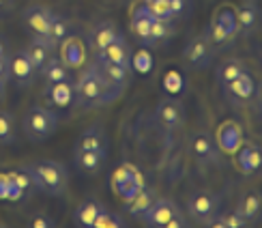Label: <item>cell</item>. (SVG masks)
Instances as JSON below:
<instances>
[{"instance_id": "6da1fadb", "label": "cell", "mask_w": 262, "mask_h": 228, "mask_svg": "<svg viewBox=\"0 0 262 228\" xmlns=\"http://www.w3.org/2000/svg\"><path fill=\"white\" fill-rule=\"evenodd\" d=\"M24 168L32 179V185H37L50 196H62L67 190V170L58 161H35V164H28Z\"/></svg>"}, {"instance_id": "7a4b0ae2", "label": "cell", "mask_w": 262, "mask_h": 228, "mask_svg": "<svg viewBox=\"0 0 262 228\" xmlns=\"http://www.w3.org/2000/svg\"><path fill=\"white\" fill-rule=\"evenodd\" d=\"M73 95L78 97V103L86 106V108L110 103V95H107V91H105V84L99 78V73L95 71L93 65L80 73L78 82H75V86H73Z\"/></svg>"}, {"instance_id": "3957f363", "label": "cell", "mask_w": 262, "mask_h": 228, "mask_svg": "<svg viewBox=\"0 0 262 228\" xmlns=\"http://www.w3.org/2000/svg\"><path fill=\"white\" fill-rule=\"evenodd\" d=\"M93 67L99 73V78L103 80L105 91L110 95V101H114L116 97H121V93L131 82V67H125V65H116V63H110L101 56H95Z\"/></svg>"}, {"instance_id": "277c9868", "label": "cell", "mask_w": 262, "mask_h": 228, "mask_svg": "<svg viewBox=\"0 0 262 228\" xmlns=\"http://www.w3.org/2000/svg\"><path fill=\"white\" fill-rule=\"evenodd\" d=\"M56 125H58L56 114L43 106L28 108V112L24 114V121H21L24 134L28 136V140H32V142H41V140L50 138L54 132H56Z\"/></svg>"}, {"instance_id": "5b68a950", "label": "cell", "mask_w": 262, "mask_h": 228, "mask_svg": "<svg viewBox=\"0 0 262 228\" xmlns=\"http://www.w3.org/2000/svg\"><path fill=\"white\" fill-rule=\"evenodd\" d=\"M187 211L198 224H209L213 215L220 213V196L213 192H195L187 200Z\"/></svg>"}, {"instance_id": "8992f818", "label": "cell", "mask_w": 262, "mask_h": 228, "mask_svg": "<svg viewBox=\"0 0 262 228\" xmlns=\"http://www.w3.org/2000/svg\"><path fill=\"white\" fill-rule=\"evenodd\" d=\"M236 30H238V26H236V13H234V9L232 7H222L220 11H217L215 22H213V26H211L209 41L222 43L226 39L234 37Z\"/></svg>"}, {"instance_id": "52a82bcc", "label": "cell", "mask_w": 262, "mask_h": 228, "mask_svg": "<svg viewBox=\"0 0 262 228\" xmlns=\"http://www.w3.org/2000/svg\"><path fill=\"white\" fill-rule=\"evenodd\" d=\"M177 211H179L177 202H172L168 198H157L144 213H142V222H144L146 226H150V228H161V226L168 224V220Z\"/></svg>"}, {"instance_id": "ba28073f", "label": "cell", "mask_w": 262, "mask_h": 228, "mask_svg": "<svg viewBox=\"0 0 262 228\" xmlns=\"http://www.w3.org/2000/svg\"><path fill=\"white\" fill-rule=\"evenodd\" d=\"M50 24H52V11L46 7H28L24 11V26L32 32V37H43L48 39L50 35Z\"/></svg>"}, {"instance_id": "9c48e42d", "label": "cell", "mask_w": 262, "mask_h": 228, "mask_svg": "<svg viewBox=\"0 0 262 228\" xmlns=\"http://www.w3.org/2000/svg\"><path fill=\"white\" fill-rule=\"evenodd\" d=\"M9 69H11V80H15L19 86H30L35 82V75L39 73L24 50L9 56Z\"/></svg>"}, {"instance_id": "30bf717a", "label": "cell", "mask_w": 262, "mask_h": 228, "mask_svg": "<svg viewBox=\"0 0 262 228\" xmlns=\"http://www.w3.org/2000/svg\"><path fill=\"white\" fill-rule=\"evenodd\" d=\"M157 121L166 127V129H179L185 121V110H183V103L172 99V97H168V99H161L159 106H157Z\"/></svg>"}, {"instance_id": "8fae6325", "label": "cell", "mask_w": 262, "mask_h": 228, "mask_svg": "<svg viewBox=\"0 0 262 228\" xmlns=\"http://www.w3.org/2000/svg\"><path fill=\"white\" fill-rule=\"evenodd\" d=\"M185 60H187V65H191V67L200 69L204 67L206 63H209L211 58V41H209V35H198L193 37L187 48H185Z\"/></svg>"}, {"instance_id": "7c38bea8", "label": "cell", "mask_w": 262, "mask_h": 228, "mask_svg": "<svg viewBox=\"0 0 262 228\" xmlns=\"http://www.w3.org/2000/svg\"><path fill=\"white\" fill-rule=\"evenodd\" d=\"M97 56H101L110 63H116V65H125V67H131V60H134V54H131V48L129 43L118 35L112 43H107L103 50L97 52Z\"/></svg>"}, {"instance_id": "4fadbf2b", "label": "cell", "mask_w": 262, "mask_h": 228, "mask_svg": "<svg viewBox=\"0 0 262 228\" xmlns=\"http://www.w3.org/2000/svg\"><path fill=\"white\" fill-rule=\"evenodd\" d=\"M60 60L67 65L69 69L75 67H82L84 60H86V50H84V43L78 37H69L60 43Z\"/></svg>"}, {"instance_id": "5bb4252c", "label": "cell", "mask_w": 262, "mask_h": 228, "mask_svg": "<svg viewBox=\"0 0 262 228\" xmlns=\"http://www.w3.org/2000/svg\"><path fill=\"white\" fill-rule=\"evenodd\" d=\"M75 149H82V151H103V153H107V138H105L103 127L93 125V127L86 129V132H82V136L78 138V142H75Z\"/></svg>"}, {"instance_id": "9a60e30c", "label": "cell", "mask_w": 262, "mask_h": 228, "mask_svg": "<svg viewBox=\"0 0 262 228\" xmlns=\"http://www.w3.org/2000/svg\"><path fill=\"white\" fill-rule=\"evenodd\" d=\"M224 89H226V95L230 97V99L245 101V99H249V97L254 95V80H252V75H249L247 71H243L241 75H236L232 82H228Z\"/></svg>"}, {"instance_id": "2e32d148", "label": "cell", "mask_w": 262, "mask_h": 228, "mask_svg": "<svg viewBox=\"0 0 262 228\" xmlns=\"http://www.w3.org/2000/svg\"><path fill=\"white\" fill-rule=\"evenodd\" d=\"M121 32H118V28L112 24V22H101V24H97L93 30H91V37H89V43H91V48L95 52H99L103 50L107 43H112Z\"/></svg>"}, {"instance_id": "e0dca14e", "label": "cell", "mask_w": 262, "mask_h": 228, "mask_svg": "<svg viewBox=\"0 0 262 228\" xmlns=\"http://www.w3.org/2000/svg\"><path fill=\"white\" fill-rule=\"evenodd\" d=\"M24 52H26V56L30 58V63L35 65V69L39 71L43 65L48 63V58L52 56V43L48 39H43V37H35L24 48Z\"/></svg>"}, {"instance_id": "ac0fdd59", "label": "cell", "mask_w": 262, "mask_h": 228, "mask_svg": "<svg viewBox=\"0 0 262 228\" xmlns=\"http://www.w3.org/2000/svg\"><path fill=\"white\" fill-rule=\"evenodd\" d=\"M152 19H155V17L148 13V9H146L144 5H138V7L134 9V13H131V30H134V35H136L142 43L148 41Z\"/></svg>"}, {"instance_id": "d6986e66", "label": "cell", "mask_w": 262, "mask_h": 228, "mask_svg": "<svg viewBox=\"0 0 262 228\" xmlns=\"http://www.w3.org/2000/svg\"><path fill=\"white\" fill-rule=\"evenodd\" d=\"M236 26L241 32H245V35H249L256 26H258V19H260V11L256 7V3H252V0H247V3H243L241 7H238L236 11Z\"/></svg>"}, {"instance_id": "ffe728a7", "label": "cell", "mask_w": 262, "mask_h": 228, "mask_svg": "<svg viewBox=\"0 0 262 228\" xmlns=\"http://www.w3.org/2000/svg\"><path fill=\"white\" fill-rule=\"evenodd\" d=\"M39 73L43 75V80H46L48 84H56V82H62V80H71L69 78V67L60 60V56H50L48 63L39 69Z\"/></svg>"}, {"instance_id": "44dd1931", "label": "cell", "mask_w": 262, "mask_h": 228, "mask_svg": "<svg viewBox=\"0 0 262 228\" xmlns=\"http://www.w3.org/2000/svg\"><path fill=\"white\" fill-rule=\"evenodd\" d=\"M191 153L206 161V159H215L217 157V149H215V140L211 138V134L206 132H200L191 138Z\"/></svg>"}, {"instance_id": "7402d4cb", "label": "cell", "mask_w": 262, "mask_h": 228, "mask_svg": "<svg viewBox=\"0 0 262 228\" xmlns=\"http://www.w3.org/2000/svg\"><path fill=\"white\" fill-rule=\"evenodd\" d=\"M105 161L103 151H82L75 149V166L84 172H97Z\"/></svg>"}, {"instance_id": "603a6c76", "label": "cell", "mask_w": 262, "mask_h": 228, "mask_svg": "<svg viewBox=\"0 0 262 228\" xmlns=\"http://www.w3.org/2000/svg\"><path fill=\"white\" fill-rule=\"evenodd\" d=\"M101 209H103L101 202H97V200H93V198L84 200L80 207L75 209V222H78L80 226H84V228H91L93 222H95V218L99 215Z\"/></svg>"}, {"instance_id": "cb8c5ba5", "label": "cell", "mask_w": 262, "mask_h": 228, "mask_svg": "<svg viewBox=\"0 0 262 228\" xmlns=\"http://www.w3.org/2000/svg\"><path fill=\"white\" fill-rule=\"evenodd\" d=\"M245 69V63L238 60V58H228L220 65V69H217V82H220L222 86H226L228 82H232L236 75H241Z\"/></svg>"}, {"instance_id": "d4e9b609", "label": "cell", "mask_w": 262, "mask_h": 228, "mask_svg": "<svg viewBox=\"0 0 262 228\" xmlns=\"http://www.w3.org/2000/svg\"><path fill=\"white\" fill-rule=\"evenodd\" d=\"M48 95L54 106H67L73 99V84L71 80H62L56 84H48Z\"/></svg>"}, {"instance_id": "484cf974", "label": "cell", "mask_w": 262, "mask_h": 228, "mask_svg": "<svg viewBox=\"0 0 262 228\" xmlns=\"http://www.w3.org/2000/svg\"><path fill=\"white\" fill-rule=\"evenodd\" d=\"M155 200H157L155 192L148 190V188H142L136 196L129 200V213L134 215V218H142V213H144Z\"/></svg>"}, {"instance_id": "4316f807", "label": "cell", "mask_w": 262, "mask_h": 228, "mask_svg": "<svg viewBox=\"0 0 262 228\" xmlns=\"http://www.w3.org/2000/svg\"><path fill=\"white\" fill-rule=\"evenodd\" d=\"M67 37H69V22H67V17L52 13V24H50V35H48V41L52 43V48L58 46V43H62Z\"/></svg>"}, {"instance_id": "83f0119b", "label": "cell", "mask_w": 262, "mask_h": 228, "mask_svg": "<svg viewBox=\"0 0 262 228\" xmlns=\"http://www.w3.org/2000/svg\"><path fill=\"white\" fill-rule=\"evenodd\" d=\"M220 144L228 153H232V151L238 149V144H241V132H238V127L234 123H226L220 129Z\"/></svg>"}, {"instance_id": "f1b7e54d", "label": "cell", "mask_w": 262, "mask_h": 228, "mask_svg": "<svg viewBox=\"0 0 262 228\" xmlns=\"http://www.w3.org/2000/svg\"><path fill=\"white\" fill-rule=\"evenodd\" d=\"M260 204H262L260 194H254V192H252V194H247V196H243V200L238 202V209H236V211L249 222V220H256V218H258Z\"/></svg>"}, {"instance_id": "f546056e", "label": "cell", "mask_w": 262, "mask_h": 228, "mask_svg": "<svg viewBox=\"0 0 262 228\" xmlns=\"http://www.w3.org/2000/svg\"><path fill=\"white\" fill-rule=\"evenodd\" d=\"M238 166L243 172H254L256 168H260V149L247 144L243 147L241 155H238Z\"/></svg>"}, {"instance_id": "4dcf8cb0", "label": "cell", "mask_w": 262, "mask_h": 228, "mask_svg": "<svg viewBox=\"0 0 262 228\" xmlns=\"http://www.w3.org/2000/svg\"><path fill=\"white\" fill-rule=\"evenodd\" d=\"M172 35V28H170V19H152L150 24V35H148V41L146 43H161L166 41L168 37Z\"/></svg>"}, {"instance_id": "1f68e13d", "label": "cell", "mask_w": 262, "mask_h": 228, "mask_svg": "<svg viewBox=\"0 0 262 228\" xmlns=\"http://www.w3.org/2000/svg\"><path fill=\"white\" fill-rule=\"evenodd\" d=\"M13 116L7 110H0V144H11L15 136V127H13Z\"/></svg>"}, {"instance_id": "d6a6232c", "label": "cell", "mask_w": 262, "mask_h": 228, "mask_svg": "<svg viewBox=\"0 0 262 228\" xmlns=\"http://www.w3.org/2000/svg\"><path fill=\"white\" fill-rule=\"evenodd\" d=\"M144 5L148 9V13L157 19H172V11H170V3L168 0H144Z\"/></svg>"}, {"instance_id": "836d02e7", "label": "cell", "mask_w": 262, "mask_h": 228, "mask_svg": "<svg viewBox=\"0 0 262 228\" xmlns=\"http://www.w3.org/2000/svg\"><path fill=\"white\" fill-rule=\"evenodd\" d=\"M123 224H125V222H123L121 215H116V213H110V211L101 209L99 215H97L95 222H93V228H121Z\"/></svg>"}, {"instance_id": "e575fe53", "label": "cell", "mask_w": 262, "mask_h": 228, "mask_svg": "<svg viewBox=\"0 0 262 228\" xmlns=\"http://www.w3.org/2000/svg\"><path fill=\"white\" fill-rule=\"evenodd\" d=\"M222 220H224V228H243V226L247 224V220H245L238 211H232V213L222 215Z\"/></svg>"}, {"instance_id": "d590c367", "label": "cell", "mask_w": 262, "mask_h": 228, "mask_svg": "<svg viewBox=\"0 0 262 228\" xmlns=\"http://www.w3.org/2000/svg\"><path fill=\"white\" fill-rule=\"evenodd\" d=\"M11 80V69H9V56H0V84H7Z\"/></svg>"}, {"instance_id": "8d00e7d4", "label": "cell", "mask_w": 262, "mask_h": 228, "mask_svg": "<svg viewBox=\"0 0 262 228\" xmlns=\"http://www.w3.org/2000/svg\"><path fill=\"white\" fill-rule=\"evenodd\" d=\"M163 228H187V220L183 218V211H177V213H174Z\"/></svg>"}, {"instance_id": "74e56055", "label": "cell", "mask_w": 262, "mask_h": 228, "mask_svg": "<svg viewBox=\"0 0 262 228\" xmlns=\"http://www.w3.org/2000/svg\"><path fill=\"white\" fill-rule=\"evenodd\" d=\"M30 226H32V228H52L54 222H52L50 218H46V215L39 213V215H35V218L30 220Z\"/></svg>"}, {"instance_id": "f35d334b", "label": "cell", "mask_w": 262, "mask_h": 228, "mask_svg": "<svg viewBox=\"0 0 262 228\" xmlns=\"http://www.w3.org/2000/svg\"><path fill=\"white\" fill-rule=\"evenodd\" d=\"M0 56H9V43L3 35H0Z\"/></svg>"}, {"instance_id": "ab89813d", "label": "cell", "mask_w": 262, "mask_h": 228, "mask_svg": "<svg viewBox=\"0 0 262 228\" xmlns=\"http://www.w3.org/2000/svg\"><path fill=\"white\" fill-rule=\"evenodd\" d=\"M3 97H5V86L0 84V99H3Z\"/></svg>"}, {"instance_id": "60d3db41", "label": "cell", "mask_w": 262, "mask_h": 228, "mask_svg": "<svg viewBox=\"0 0 262 228\" xmlns=\"http://www.w3.org/2000/svg\"><path fill=\"white\" fill-rule=\"evenodd\" d=\"M168 3H170V0H168Z\"/></svg>"}]
</instances>
